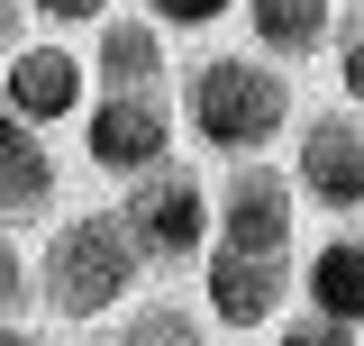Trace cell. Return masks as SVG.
<instances>
[{"label": "cell", "instance_id": "cell-1", "mask_svg": "<svg viewBox=\"0 0 364 346\" xmlns=\"http://www.w3.org/2000/svg\"><path fill=\"white\" fill-rule=\"evenodd\" d=\"M136 273H146V246H136L128 219L109 210H73L55 237H46V264H37V292L55 319H100V310H119L136 292Z\"/></svg>", "mask_w": 364, "mask_h": 346}, {"label": "cell", "instance_id": "cell-2", "mask_svg": "<svg viewBox=\"0 0 364 346\" xmlns=\"http://www.w3.org/2000/svg\"><path fill=\"white\" fill-rule=\"evenodd\" d=\"M182 128L219 155H255L291 128V83L255 55H200L182 83Z\"/></svg>", "mask_w": 364, "mask_h": 346}, {"label": "cell", "instance_id": "cell-3", "mask_svg": "<svg viewBox=\"0 0 364 346\" xmlns=\"http://www.w3.org/2000/svg\"><path fill=\"white\" fill-rule=\"evenodd\" d=\"M173 110H164V91H109V100H91V128H82V155L100 173H155L173 155Z\"/></svg>", "mask_w": 364, "mask_h": 346}, {"label": "cell", "instance_id": "cell-4", "mask_svg": "<svg viewBox=\"0 0 364 346\" xmlns=\"http://www.w3.org/2000/svg\"><path fill=\"white\" fill-rule=\"evenodd\" d=\"M291 173L318 210H364V110H310L301 119V146H291Z\"/></svg>", "mask_w": 364, "mask_h": 346}, {"label": "cell", "instance_id": "cell-5", "mask_svg": "<svg viewBox=\"0 0 364 346\" xmlns=\"http://www.w3.org/2000/svg\"><path fill=\"white\" fill-rule=\"evenodd\" d=\"M128 228L146 256H200V237H210V192H200V173L182 164H155L128 182Z\"/></svg>", "mask_w": 364, "mask_h": 346}, {"label": "cell", "instance_id": "cell-6", "mask_svg": "<svg viewBox=\"0 0 364 346\" xmlns=\"http://www.w3.org/2000/svg\"><path fill=\"white\" fill-rule=\"evenodd\" d=\"M219 246L228 256H291V182L264 164H237L219 192Z\"/></svg>", "mask_w": 364, "mask_h": 346}, {"label": "cell", "instance_id": "cell-7", "mask_svg": "<svg viewBox=\"0 0 364 346\" xmlns=\"http://www.w3.org/2000/svg\"><path fill=\"white\" fill-rule=\"evenodd\" d=\"M82 91H91V73H82V55H73V46H9L0 100H9L28 128H46V119H73V110H82Z\"/></svg>", "mask_w": 364, "mask_h": 346}, {"label": "cell", "instance_id": "cell-8", "mask_svg": "<svg viewBox=\"0 0 364 346\" xmlns=\"http://www.w3.org/2000/svg\"><path fill=\"white\" fill-rule=\"evenodd\" d=\"M282 292H291V273L273 256H228L200 273V301H210V319L219 328H273V310H282Z\"/></svg>", "mask_w": 364, "mask_h": 346}, {"label": "cell", "instance_id": "cell-9", "mask_svg": "<svg viewBox=\"0 0 364 346\" xmlns=\"http://www.w3.org/2000/svg\"><path fill=\"white\" fill-rule=\"evenodd\" d=\"M55 201V155L37 146V128L0 100V219H37Z\"/></svg>", "mask_w": 364, "mask_h": 346}, {"label": "cell", "instance_id": "cell-10", "mask_svg": "<svg viewBox=\"0 0 364 346\" xmlns=\"http://www.w3.org/2000/svg\"><path fill=\"white\" fill-rule=\"evenodd\" d=\"M310 310L318 319H346V328H364V237H328L310 256Z\"/></svg>", "mask_w": 364, "mask_h": 346}, {"label": "cell", "instance_id": "cell-11", "mask_svg": "<svg viewBox=\"0 0 364 346\" xmlns=\"http://www.w3.org/2000/svg\"><path fill=\"white\" fill-rule=\"evenodd\" d=\"M91 64L109 73V91H155V73H164V28L155 19H100V55Z\"/></svg>", "mask_w": 364, "mask_h": 346}, {"label": "cell", "instance_id": "cell-12", "mask_svg": "<svg viewBox=\"0 0 364 346\" xmlns=\"http://www.w3.org/2000/svg\"><path fill=\"white\" fill-rule=\"evenodd\" d=\"M246 19H255V46L264 55H318L328 46V0H246Z\"/></svg>", "mask_w": 364, "mask_h": 346}, {"label": "cell", "instance_id": "cell-13", "mask_svg": "<svg viewBox=\"0 0 364 346\" xmlns=\"http://www.w3.org/2000/svg\"><path fill=\"white\" fill-rule=\"evenodd\" d=\"M119 346H210V337H200V319H191V310H173V301H146V310H128Z\"/></svg>", "mask_w": 364, "mask_h": 346}, {"label": "cell", "instance_id": "cell-14", "mask_svg": "<svg viewBox=\"0 0 364 346\" xmlns=\"http://www.w3.org/2000/svg\"><path fill=\"white\" fill-rule=\"evenodd\" d=\"M337 91H346V110H364V9L346 19V37H337Z\"/></svg>", "mask_w": 364, "mask_h": 346}, {"label": "cell", "instance_id": "cell-15", "mask_svg": "<svg viewBox=\"0 0 364 346\" xmlns=\"http://www.w3.org/2000/svg\"><path fill=\"white\" fill-rule=\"evenodd\" d=\"M228 9H237V0H146L155 28H219Z\"/></svg>", "mask_w": 364, "mask_h": 346}, {"label": "cell", "instance_id": "cell-16", "mask_svg": "<svg viewBox=\"0 0 364 346\" xmlns=\"http://www.w3.org/2000/svg\"><path fill=\"white\" fill-rule=\"evenodd\" d=\"M273 346H355V328H346V319H318V310H310V319H291Z\"/></svg>", "mask_w": 364, "mask_h": 346}, {"label": "cell", "instance_id": "cell-17", "mask_svg": "<svg viewBox=\"0 0 364 346\" xmlns=\"http://www.w3.org/2000/svg\"><path fill=\"white\" fill-rule=\"evenodd\" d=\"M28 283H37V273H28V256H18V246L0 237V319H9V310L28 301Z\"/></svg>", "mask_w": 364, "mask_h": 346}, {"label": "cell", "instance_id": "cell-18", "mask_svg": "<svg viewBox=\"0 0 364 346\" xmlns=\"http://www.w3.org/2000/svg\"><path fill=\"white\" fill-rule=\"evenodd\" d=\"M37 19H55V28H73V19H109V0H28Z\"/></svg>", "mask_w": 364, "mask_h": 346}, {"label": "cell", "instance_id": "cell-19", "mask_svg": "<svg viewBox=\"0 0 364 346\" xmlns=\"http://www.w3.org/2000/svg\"><path fill=\"white\" fill-rule=\"evenodd\" d=\"M0 346H46L37 328H18V319H0Z\"/></svg>", "mask_w": 364, "mask_h": 346}, {"label": "cell", "instance_id": "cell-20", "mask_svg": "<svg viewBox=\"0 0 364 346\" xmlns=\"http://www.w3.org/2000/svg\"><path fill=\"white\" fill-rule=\"evenodd\" d=\"M0 46H9V0H0Z\"/></svg>", "mask_w": 364, "mask_h": 346}]
</instances>
